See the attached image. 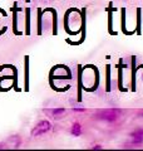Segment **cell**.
Segmentation results:
<instances>
[{
    "label": "cell",
    "mask_w": 143,
    "mask_h": 151,
    "mask_svg": "<svg viewBox=\"0 0 143 151\" xmlns=\"http://www.w3.org/2000/svg\"><path fill=\"white\" fill-rule=\"evenodd\" d=\"M119 115H121V111L116 110V108H108V110H103L95 113V119L106 121V122H114L116 120H118Z\"/></svg>",
    "instance_id": "obj_1"
},
{
    "label": "cell",
    "mask_w": 143,
    "mask_h": 151,
    "mask_svg": "<svg viewBox=\"0 0 143 151\" xmlns=\"http://www.w3.org/2000/svg\"><path fill=\"white\" fill-rule=\"evenodd\" d=\"M0 149H8L6 142H0Z\"/></svg>",
    "instance_id": "obj_7"
},
{
    "label": "cell",
    "mask_w": 143,
    "mask_h": 151,
    "mask_svg": "<svg viewBox=\"0 0 143 151\" xmlns=\"http://www.w3.org/2000/svg\"><path fill=\"white\" fill-rule=\"evenodd\" d=\"M64 113H65L64 108H54V110L50 111V115H51V117H54V119H60V117H63Z\"/></svg>",
    "instance_id": "obj_6"
},
{
    "label": "cell",
    "mask_w": 143,
    "mask_h": 151,
    "mask_svg": "<svg viewBox=\"0 0 143 151\" xmlns=\"http://www.w3.org/2000/svg\"><path fill=\"white\" fill-rule=\"evenodd\" d=\"M139 115H141V116H142V117H143V111H142V112H141V113H139Z\"/></svg>",
    "instance_id": "obj_8"
},
{
    "label": "cell",
    "mask_w": 143,
    "mask_h": 151,
    "mask_svg": "<svg viewBox=\"0 0 143 151\" xmlns=\"http://www.w3.org/2000/svg\"><path fill=\"white\" fill-rule=\"evenodd\" d=\"M6 146L8 147H11V149H18L19 146H20V144H21V140H20V137H19L18 135H13V136H10L6 141Z\"/></svg>",
    "instance_id": "obj_4"
},
{
    "label": "cell",
    "mask_w": 143,
    "mask_h": 151,
    "mask_svg": "<svg viewBox=\"0 0 143 151\" xmlns=\"http://www.w3.org/2000/svg\"><path fill=\"white\" fill-rule=\"evenodd\" d=\"M131 140L133 145L143 144V129H137L131 134Z\"/></svg>",
    "instance_id": "obj_3"
},
{
    "label": "cell",
    "mask_w": 143,
    "mask_h": 151,
    "mask_svg": "<svg viewBox=\"0 0 143 151\" xmlns=\"http://www.w3.org/2000/svg\"><path fill=\"white\" fill-rule=\"evenodd\" d=\"M70 134L73 136H77V137L82 135V126H80V124H78V122L73 124V126L70 129Z\"/></svg>",
    "instance_id": "obj_5"
},
{
    "label": "cell",
    "mask_w": 143,
    "mask_h": 151,
    "mask_svg": "<svg viewBox=\"0 0 143 151\" xmlns=\"http://www.w3.org/2000/svg\"><path fill=\"white\" fill-rule=\"evenodd\" d=\"M51 130V124L48 120H43L40 122H38V124L33 127L31 130V136L33 137H38V136H41L46 134V132H49Z\"/></svg>",
    "instance_id": "obj_2"
}]
</instances>
